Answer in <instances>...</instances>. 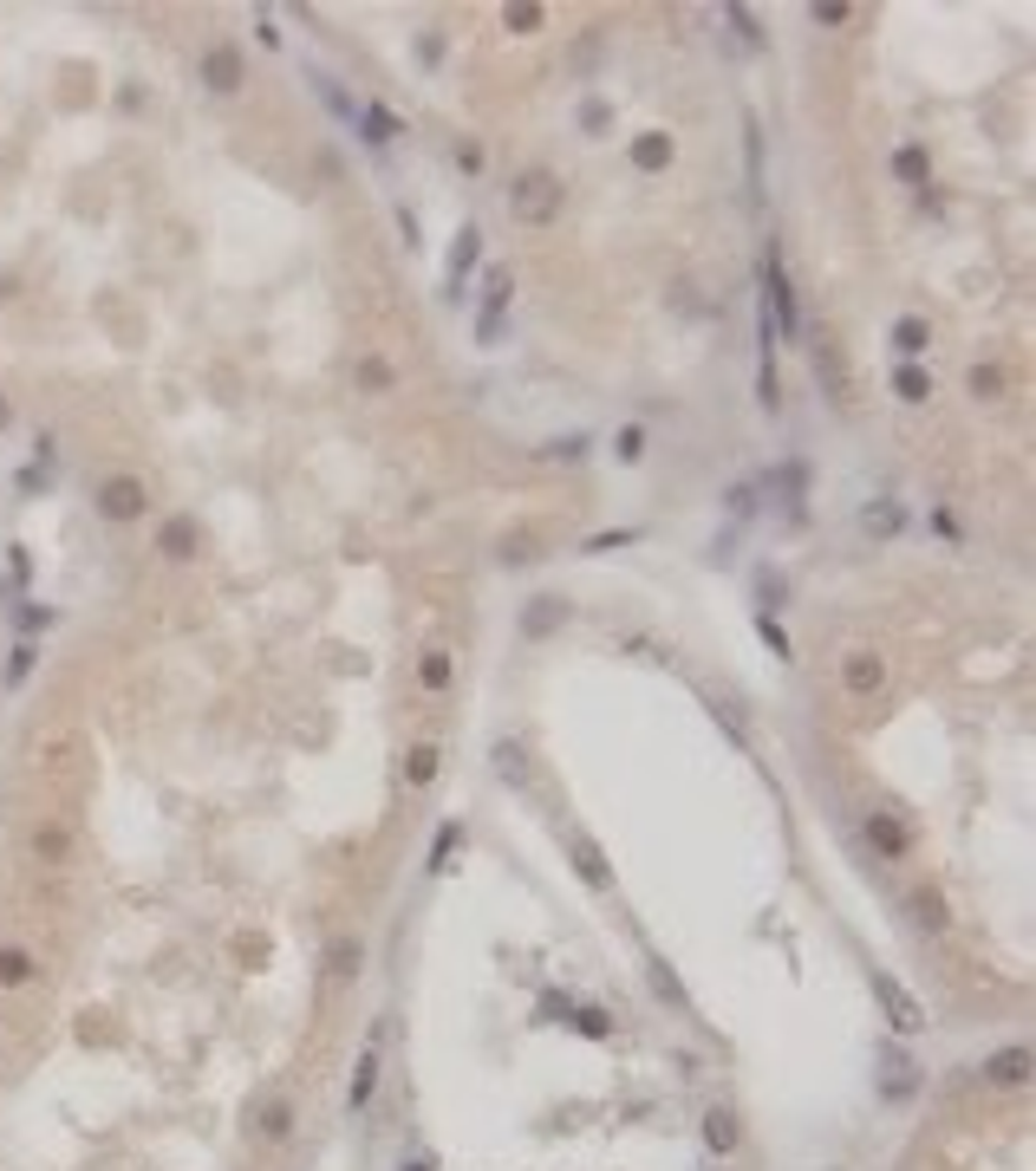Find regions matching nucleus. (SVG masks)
<instances>
[{"instance_id":"f257e3e1","label":"nucleus","mask_w":1036,"mask_h":1171,"mask_svg":"<svg viewBox=\"0 0 1036 1171\" xmlns=\"http://www.w3.org/2000/svg\"><path fill=\"white\" fill-rule=\"evenodd\" d=\"M561 177L554 170H522L515 183H509V215L522 222V228H547L554 215H561Z\"/></svg>"},{"instance_id":"f03ea898","label":"nucleus","mask_w":1036,"mask_h":1171,"mask_svg":"<svg viewBox=\"0 0 1036 1171\" xmlns=\"http://www.w3.org/2000/svg\"><path fill=\"white\" fill-rule=\"evenodd\" d=\"M763 319H769V332H782V339H795V293H789V274H782V255L769 247L763 255Z\"/></svg>"},{"instance_id":"7ed1b4c3","label":"nucleus","mask_w":1036,"mask_h":1171,"mask_svg":"<svg viewBox=\"0 0 1036 1171\" xmlns=\"http://www.w3.org/2000/svg\"><path fill=\"white\" fill-rule=\"evenodd\" d=\"M509 300H515V268H490L483 274V306H476V339L483 346H496L502 339V313H509Z\"/></svg>"},{"instance_id":"20e7f679","label":"nucleus","mask_w":1036,"mask_h":1171,"mask_svg":"<svg viewBox=\"0 0 1036 1171\" xmlns=\"http://www.w3.org/2000/svg\"><path fill=\"white\" fill-rule=\"evenodd\" d=\"M92 508L105 515V521H144V508H150V488L137 482V475H105L99 482V495H92Z\"/></svg>"},{"instance_id":"39448f33","label":"nucleus","mask_w":1036,"mask_h":1171,"mask_svg":"<svg viewBox=\"0 0 1036 1171\" xmlns=\"http://www.w3.org/2000/svg\"><path fill=\"white\" fill-rule=\"evenodd\" d=\"M873 995H881V1009H887V1029L894 1035H919L926 1029V1009H919V995L900 983V976H887V970H873Z\"/></svg>"},{"instance_id":"423d86ee","label":"nucleus","mask_w":1036,"mask_h":1171,"mask_svg":"<svg viewBox=\"0 0 1036 1171\" xmlns=\"http://www.w3.org/2000/svg\"><path fill=\"white\" fill-rule=\"evenodd\" d=\"M919 1094V1067H913V1054L906 1048H894V1041H881V1100H913Z\"/></svg>"},{"instance_id":"0eeeda50","label":"nucleus","mask_w":1036,"mask_h":1171,"mask_svg":"<svg viewBox=\"0 0 1036 1171\" xmlns=\"http://www.w3.org/2000/svg\"><path fill=\"white\" fill-rule=\"evenodd\" d=\"M476 255H483V228H476V222H463V228H456V241H450L444 300H456V293H463V280H469V268H476Z\"/></svg>"},{"instance_id":"6e6552de","label":"nucleus","mask_w":1036,"mask_h":1171,"mask_svg":"<svg viewBox=\"0 0 1036 1171\" xmlns=\"http://www.w3.org/2000/svg\"><path fill=\"white\" fill-rule=\"evenodd\" d=\"M202 86H209L215 98H228V92H242V52H235L228 40H215V46L202 52Z\"/></svg>"},{"instance_id":"1a4fd4ad","label":"nucleus","mask_w":1036,"mask_h":1171,"mask_svg":"<svg viewBox=\"0 0 1036 1171\" xmlns=\"http://www.w3.org/2000/svg\"><path fill=\"white\" fill-rule=\"evenodd\" d=\"M196 547H202V521L196 515H164V521H156V553H164V560H190Z\"/></svg>"},{"instance_id":"9d476101","label":"nucleus","mask_w":1036,"mask_h":1171,"mask_svg":"<svg viewBox=\"0 0 1036 1171\" xmlns=\"http://www.w3.org/2000/svg\"><path fill=\"white\" fill-rule=\"evenodd\" d=\"M568 612H574V599H561V593L528 599V606H522V638H547V632H561V625H568Z\"/></svg>"},{"instance_id":"9b49d317","label":"nucleus","mask_w":1036,"mask_h":1171,"mask_svg":"<svg viewBox=\"0 0 1036 1171\" xmlns=\"http://www.w3.org/2000/svg\"><path fill=\"white\" fill-rule=\"evenodd\" d=\"M841 684L854 690V697H873L887 684V657L881 651H847V664H841Z\"/></svg>"},{"instance_id":"f8f14e48","label":"nucleus","mask_w":1036,"mask_h":1171,"mask_svg":"<svg viewBox=\"0 0 1036 1171\" xmlns=\"http://www.w3.org/2000/svg\"><path fill=\"white\" fill-rule=\"evenodd\" d=\"M632 170H646V177H659V170H672V156H678V143H672V131H640L632 137Z\"/></svg>"},{"instance_id":"ddd939ff","label":"nucleus","mask_w":1036,"mask_h":1171,"mask_svg":"<svg viewBox=\"0 0 1036 1171\" xmlns=\"http://www.w3.org/2000/svg\"><path fill=\"white\" fill-rule=\"evenodd\" d=\"M867 847L881 853V860H906V853H913V833H906L894 813H867Z\"/></svg>"},{"instance_id":"4468645a","label":"nucleus","mask_w":1036,"mask_h":1171,"mask_svg":"<svg viewBox=\"0 0 1036 1171\" xmlns=\"http://www.w3.org/2000/svg\"><path fill=\"white\" fill-rule=\"evenodd\" d=\"M900 528H906V508H900V501H867V508H860V534H867V541H894Z\"/></svg>"},{"instance_id":"2eb2a0df","label":"nucleus","mask_w":1036,"mask_h":1171,"mask_svg":"<svg viewBox=\"0 0 1036 1171\" xmlns=\"http://www.w3.org/2000/svg\"><path fill=\"white\" fill-rule=\"evenodd\" d=\"M985 1080H991V1086H1023V1080H1030V1048H997V1054L985 1061Z\"/></svg>"},{"instance_id":"dca6fc26","label":"nucleus","mask_w":1036,"mask_h":1171,"mask_svg":"<svg viewBox=\"0 0 1036 1171\" xmlns=\"http://www.w3.org/2000/svg\"><path fill=\"white\" fill-rule=\"evenodd\" d=\"M737 1139H744V1126H737V1113H731V1107H710V1113H704V1145H710L717 1158L737 1152Z\"/></svg>"},{"instance_id":"f3484780","label":"nucleus","mask_w":1036,"mask_h":1171,"mask_svg":"<svg viewBox=\"0 0 1036 1171\" xmlns=\"http://www.w3.org/2000/svg\"><path fill=\"white\" fill-rule=\"evenodd\" d=\"M568 853H574V866H581V879H587L594 892H613V872H606V860H600V847L587 840V833H574Z\"/></svg>"},{"instance_id":"a211bd4d","label":"nucleus","mask_w":1036,"mask_h":1171,"mask_svg":"<svg viewBox=\"0 0 1036 1171\" xmlns=\"http://www.w3.org/2000/svg\"><path fill=\"white\" fill-rule=\"evenodd\" d=\"M372 1094H378V1054L365 1048V1054L352 1061V1086H346V1107H352V1113H365V1107H372Z\"/></svg>"},{"instance_id":"6ab92c4d","label":"nucleus","mask_w":1036,"mask_h":1171,"mask_svg":"<svg viewBox=\"0 0 1036 1171\" xmlns=\"http://www.w3.org/2000/svg\"><path fill=\"white\" fill-rule=\"evenodd\" d=\"M926 346H932V325H926V319H919V313H906V319H894V352H900V359H906V365H913V359H919V352H926Z\"/></svg>"},{"instance_id":"aec40b11","label":"nucleus","mask_w":1036,"mask_h":1171,"mask_svg":"<svg viewBox=\"0 0 1036 1171\" xmlns=\"http://www.w3.org/2000/svg\"><path fill=\"white\" fill-rule=\"evenodd\" d=\"M359 131H365V137H372V143H391V137H397V131H405V124H397V111H391V105H378V98H365V111H359Z\"/></svg>"},{"instance_id":"412c9836","label":"nucleus","mask_w":1036,"mask_h":1171,"mask_svg":"<svg viewBox=\"0 0 1036 1171\" xmlns=\"http://www.w3.org/2000/svg\"><path fill=\"white\" fill-rule=\"evenodd\" d=\"M894 177H900V183H913V189H926V183H932V163H926V150H919V143H900V150H894Z\"/></svg>"},{"instance_id":"4be33fe9","label":"nucleus","mask_w":1036,"mask_h":1171,"mask_svg":"<svg viewBox=\"0 0 1036 1171\" xmlns=\"http://www.w3.org/2000/svg\"><path fill=\"white\" fill-rule=\"evenodd\" d=\"M20 983H33V951L0 944V989H20Z\"/></svg>"},{"instance_id":"5701e85b","label":"nucleus","mask_w":1036,"mask_h":1171,"mask_svg":"<svg viewBox=\"0 0 1036 1171\" xmlns=\"http://www.w3.org/2000/svg\"><path fill=\"white\" fill-rule=\"evenodd\" d=\"M65 853H72V833H65V826H52V820H46V826H33V860L59 866Z\"/></svg>"},{"instance_id":"b1692460","label":"nucleus","mask_w":1036,"mask_h":1171,"mask_svg":"<svg viewBox=\"0 0 1036 1171\" xmlns=\"http://www.w3.org/2000/svg\"><path fill=\"white\" fill-rule=\"evenodd\" d=\"M352 384H359V391H391V384H397V371H391V359H385V352H365V359H359V371H352Z\"/></svg>"},{"instance_id":"393cba45","label":"nucleus","mask_w":1036,"mask_h":1171,"mask_svg":"<svg viewBox=\"0 0 1036 1171\" xmlns=\"http://www.w3.org/2000/svg\"><path fill=\"white\" fill-rule=\"evenodd\" d=\"M894 397H900V404H926V397H932V378H926L919 365H900V371H894Z\"/></svg>"},{"instance_id":"a878e982","label":"nucleus","mask_w":1036,"mask_h":1171,"mask_svg":"<svg viewBox=\"0 0 1036 1171\" xmlns=\"http://www.w3.org/2000/svg\"><path fill=\"white\" fill-rule=\"evenodd\" d=\"M405 781H411V788H431V781H437V748H431V742H418L411 756H405Z\"/></svg>"},{"instance_id":"bb28decb","label":"nucleus","mask_w":1036,"mask_h":1171,"mask_svg":"<svg viewBox=\"0 0 1036 1171\" xmlns=\"http://www.w3.org/2000/svg\"><path fill=\"white\" fill-rule=\"evenodd\" d=\"M496 775L502 781H528V748L522 742H496Z\"/></svg>"},{"instance_id":"cd10ccee","label":"nucleus","mask_w":1036,"mask_h":1171,"mask_svg":"<svg viewBox=\"0 0 1036 1171\" xmlns=\"http://www.w3.org/2000/svg\"><path fill=\"white\" fill-rule=\"evenodd\" d=\"M913 917H919L926 931H945V925H951V911H945L939 892H913Z\"/></svg>"},{"instance_id":"c85d7f7f","label":"nucleus","mask_w":1036,"mask_h":1171,"mask_svg":"<svg viewBox=\"0 0 1036 1171\" xmlns=\"http://www.w3.org/2000/svg\"><path fill=\"white\" fill-rule=\"evenodd\" d=\"M568 1022H574L581 1035H594V1041H606V1035H613V1016H606V1009H594V1002H587V1009H568Z\"/></svg>"},{"instance_id":"c756f323","label":"nucleus","mask_w":1036,"mask_h":1171,"mask_svg":"<svg viewBox=\"0 0 1036 1171\" xmlns=\"http://www.w3.org/2000/svg\"><path fill=\"white\" fill-rule=\"evenodd\" d=\"M418 678H424V690H444L450 684V651H424L418 657Z\"/></svg>"},{"instance_id":"7c9ffc66","label":"nucleus","mask_w":1036,"mask_h":1171,"mask_svg":"<svg viewBox=\"0 0 1036 1171\" xmlns=\"http://www.w3.org/2000/svg\"><path fill=\"white\" fill-rule=\"evenodd\" d=\"M456 840H463V826H456V820H444V826H437V840H431V872H444V866H450Z\"/></svg>"},{"instance_id":"2f4dec72","label":"nucleus","mask_w":1036,"mask_h":1171,"mask_svg":"<svg viewBox=\"0 0 1036 1171\" xmlns=\"http://www.w3.org/2000/svg\"><path fill=\"white\" fill-rule=\"evenodd\" d=\"M756 599H763V612H769V606H782V599H789V579H782V573H776V566H763V573H756Z\"/></svg>"},{"instance_id":"473e14b6","label":"nucleus","mask_w":1036,"mask_h":1171,"mask_svg":"<svg viewBox=\"0 0 1036 1171\" xmlns=\"http://www.w3.org/2000/svg\"><path fill=\"white\" fill-rule=\"evenodd\" d=\"M33 664H40V644H33V638H20V644H14V657H7V684H27Z\"/></svg>"},{"instance_id":"72a5a7b5","label":"nucleus","mask_w":1036,"mask_h":1171,"mask_svg":"<svg viewBox=\"0 0 1036 1171\" xmlns=\"http://www.w3.org/2000/svg\"><path fill=\"white\" fill-rule=\"evenodd\" d=\"M613 456H619V462H640V456H646V430H640V424H626V430L613 437Z\"/></svg>"},{"instance_id":"f704fd0d","label":"nucleus","mask_w":1036,"mask_h":1171,"mask_svg":"<svg viewBox=\"0 0 1036 1171\" xmlns=\"http://www.w3.org/2000/svg\"><path fill=\"white\" fill-rule=\"evenodd\" d=\"M756 638H763V644H769V651H776V657H782V664H789V657H795V651H789V632H782V625H776V619H769V612H756Z\"/></svg>"},{"instance_id":"c9c22d12","label":"nucleus","mask_w":1036,"mask_h":1171,"mask_svg":"<svg viewBox=\"0 0 1036 1171\" xmlns=\"http://www.w3.org/2000/svg\"><path fill=\"white\" fill-rule=\"evenodd\" d=\"M646 976H652V989H659V995H665V1002H672V1009H685V989H678V983H672V970H665V963H659V957H652V963H646Z\"/></svg>"},{"instance_id":"e433bc0d","label":"nucleus","mask_w":1036,"mask_h":1171,"mask_svg":"<svg viewBox=\"0 0 1036 1171\" xmlns=\"http://www.w3.org/2000/svg\"><path fill=\"white\" fill-rule=\"evenodd\" d=\"M287 1126H294V1107H287V1100H268V1113H261V1132H268V1139H287Z\"/></svg>"},{"instance_id":"4c0bfd02","label":"nucleus","mask_w":1036,"mask_h":1171,"mask_svg":"<svg viewBox=\"0 0 1036 1171\" xmlns=\"http://www.w3.org/2000/svg\"><path fill=\"white\" fill-rule=\"evenodd\" d=\"M502 27L509 33H535L541 27V7H535V0H528V7H502Z\"/></svg>"},{"instance_id":"58836bf2","label":"nucleus","mask_w":1036,"mask_h":1171,"mask_svg":"<svg viewBox=\"0 0 1036 1171\" xmlns=\"http://www.w3.org/2000/svg\"><path fill=\"white\" fill-rule=\"evenodd\" d=\"M632 541H640L632 528H606V534H594V541H587L581 553H613V547H632Z\"/></svg>"},{"instance_id":"ea45409f","label":"nucleus","mask_w":1036,"mask_h":1171,"mask_svg":"<svg viewBox=\"0 0 1036 1171\" xmlns=\"http://www.w3.org/2000/svg\"><path fill=\"white\" fill-rule=\"evenodd\" d=\"M581 124H587V131L600 137V131L613 124V105H606V98H581Z\"/></svg>"},{"instance_id":"a19ab883","label":"nucleus","mask_w":1036,"mask_h":1171,"mask_svg":"<svg viewBox=\"0 0 1036 1171\" xmlns=\"http://www.w3.org/2000/svg\"><path fill=\"white\" fill-rule=\"evenodd\" d=\"M1004 391V371L997 365H972V397H997Z\"/></svg>"},{"instance_id":"79ce46f5","label":"nucleus","mask_w":1036,"mask_h":1171,"mask_svg":"<svg viewBox=\"0 0 1036 1171\" xmlns=\"http://www.w3.org/2000/svg\"><path fill=\"white\" fill-rule=\"evenodd\" d=\"M450 156H456V170H463V177L483 170V143H469V137H463V143H450Z\"/></svg>"},{"instance_id":"37998d69","label":"nucleus","mask_w":1036,"mask_h":1171,"mask_svg":"<svg viewBox=\"0 0 1036 1171\" xmlns=\"http://www.w3.org/2000/svg\"><path fill=\"white\" fill-rule=\"evenodd\" d=\"M731 27H737V40H744V46H763V27H756V14H750V7H731Z\"/></svg>"},{"instance_id":"c03bdc74","label":"nucleus","mask_w":1036,"mask_h":1171,"mask_svg":"<svg viewBox=\"0 0 1036 1171\" xmlns=\"http://www.w3.org/2000/svg\"><path fill=\"white\" fill-rule=\"evenodd\" d=\"M14 482H20V495H46V488H52V469H40V462H27V469H20V475H14Z\"/></svg>"},{"instance_id":"a18cd8bd","label":"nucleus","mask_w":1036,"mask_h":1171,"mask_svg":"<svg viewBox=\"0 0 1036 1171\" xmlns=\"http://www.w3.org/2000/svg\"><path fill=\"white\" fill-rule=\"evenodd\" d=\"M809 20H815V27H841V20H847V0H815Z\"/></svg>"},{"instance_id":"49530a36","label":"nucleus","mask_w":1036,"mask_h":1171,"mask_svg":"<svg viewBox=\"0 0 1036 1171\" xmlns=\"http://www.w3.org/2000/svg\"><path fill=\"white\" fill-rule=\"evenodd\" d=\"M14 612H20V625H27V632H46V625H59V612H52V606H14Z\"/></svg>"},{"instance_id":"de8ad7c7","label":"nucleus","mask_w":1036,"mask_h":1171,"mask_svg":"<svg viewBox=\"0 0 1036 1171\" xmlns=\"http://www.w3.org/2000/svg\"><path fill=\"white\" fill-rule=\"evenodd\" d=\"M776 488H789V495H802V488H809V469H802V462H782V469H776Z\"/></svg>"},{"instance_id":"09e8293b","label":"nucleus","mask_w":1036,"mask_h":1171,"mask_svg":"<svg viewBox=\"0 0 1036 1171\" xmlns=\"http://www.w3.org/2000/svg\"><path fill=\"white\" fill-rule=\"evenodd\" d=\"M547 456H574V462H581V456H587V437H554Z\"/></svg>"},{"instance_id":"8fccbe9b","label":"nucleus","mask_w":1036,"mask_h":1171,"mask_svg":"<svg viewBox=\"0 0 1036 1171\" xmlns=\"http://www.w3.org/2000/svg\"><path fill=\"white\" fill-rule=\"evenodd\" d=\"M502 560H535V541H528V534H515V541L502 547Z\"/></svg>"},{"instance_id":"3c124183","label":"nucleus","mask_w":1036,"mask_h":1171,"mask_svg":"<svg viewBox=\"0 0 1036 1171\" xmlns=\"http://www.w3.org/2000/svg\"><path fill=\"white\" fill-rule=\"evenodd\" d=\"M352 963H359V944H340V951H333V970H340V976H346V970H352Z\"/></svg>"},{"instance_id":"603ef678","label":"nucleus","mask_w":1036,"mask_h":1171,"mask_svg":"<svg viewBox=\"0 0 1036 1171\" xmlns=\"http://www.w3.org/2000/svg\"><path fill=\"white\" fill-rule=\"evenodd\" d=\"M7 424H14V404H7V397H0V430H7Z\"/></svg>"},{"instance_id":"864d4df0","label":"nucleus","mask_w":1036,"mask_h":1171,"mask_svg":"<svg viewBox=\"0 0 1036 1171\" xmlns=\"http://www.w3.org/2000/svg\"><path fill=\"white\" fill-rule=\"evenodd\" d=\"M405 1171H431V1158H411V1165H405Z\"/></svg>"}]
</instances>
